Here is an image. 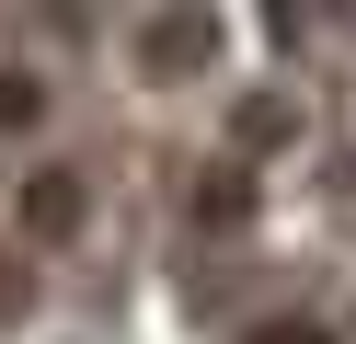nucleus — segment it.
<instances>
[{"mask_svg":"<svg viewBox=\"0 0 356 344\" xmlns=\"http://www.w3.org/2000/svg\"><path fill=\"white\" fill-rule=\"evenodd\" d=\"M35 115H47V81H35V69H0V138L35 126Z\"/></svg>","mask_w":356,"mask_h":344,"instance_id":"nucleus-4","label":"nucleus"},{"mask_svg":"<svg viewBox=\"0 0 356 344\" xmlns=\"http://www.w3.org/2000/svg\"><path fill=\"white\" fill-rule=\"evenodd\" d=\"M276 138H299V104L253 92V104H241V149H276Z\"/></svg>","mask_w":356,"mask_h":344,"instance_id":"nucleus-3","label":"nucleus"},{"mask_svg":"<svg viewBox=\"0 0 356 344\" xmlns=\"http://www.w3.org/2000/svg\"><path fill=\"white\" fill-rule=\"evenodd\" d=\"M12 218H24V241H70V229L92 218V183H81V172H35Z\"/></svg>","mask_w":356,"mask_h":344,"instance_id":"nucleus-1","label":"nucleus"},{"mask_svg":"<svg viewBox=\"0 0 356 344\" xmlns=\"http://www.w3.org/2000/svg\"><path fill=\"white\" fill-rule=\"evenodd\" d=\"M241 206H253V183H195V218H218V229H230Z\"/></svg>","mask_w":356,"mask_h":344,"instance_id":"nucleus-5","label":"nucleus"},{"mask_svg":"<svg viewBox=\"0 0 356 344\" xmlns=\"http://www.w3.org/2000/svg\"><path fill=\"white\" fill-rule=\"evenodd\" d=\"M253 344H333V333H310V321H253Z\"/></svg>","mask_w":356,"mask_h":344,"instance_id":"nucleus-7","label":"nucleus"},{"mask_svg":"<svg viewBox=\"0 0 356 344\" xmlns=\"http://www.w3.org/2000/svg\"><path fill=\"white\" fill-rule=\"evenodd\" d=\"M24 298H35V275L12 264V252H0V321H24Z\"/></svg>","mask_w":356,"mask_h":344,"instance_id":"nucleus-6","label":"nucleus"},{"mask_svg":"<svg viewBox=\"0 0 356 344\" xmlns=\"http://www.w3.org/2000/svg\"><path fill=\"white\" fill-rule=\"evenodd\" d=\"M138 58H149V81H184L195 58H218V23H195V12H184V23H149Z\"/></svg>","mask_w":356,"mask_h":344,"instance_id":"nucleus-2","label":"nucleus"}]
</instances>
